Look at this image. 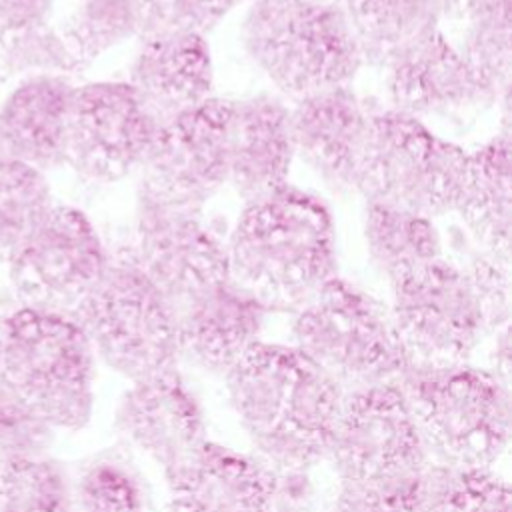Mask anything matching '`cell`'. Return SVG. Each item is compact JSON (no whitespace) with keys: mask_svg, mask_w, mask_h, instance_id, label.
Wrapping results in <instances>:
<instances>
[{"mask_svg":"<svg viewBox=\"0 0 512 512\" xmlns=\"http://www.w3.org/2000/svg\"><path fill=\"white\" fill-rule=\"evenodd\" d=\"M226 390L262 464L308 470L326 458L344 388L296 346L258 340L226 372Z\"/></svg>","mask_w":512,"mask_h":512,"instance_id":"cell-1","label":"cell"},{"mask_svg":"<svg viewBox=\"0 0 512 512\" xmlns=\"http://www.w3.org/2000/svg\"><path fill=\"white\" fill-rule=\"evenodd\" d=\"M230 278L268 308L302 306L336 272L328 206L284 184L244 202L226 244Z\"/></svg>","mask_w":512,"mask_h":512,"instance_id":"cell-2","label":"cell"},{"mask_svg":"<svg viewBox=\"0 0 512 512\" xmlns=\"http://www.w3.org/2000/svg\"><path fill=\"white\" fill-rule=\"evenodd\" d=\"M0 384L50 426L82 428L94 402V350L78 320L26 306L0 318Z\"/></svg>","mask_w":512,"mask_h":512,"instance_id":"cell-3","label":"cell"},{"mask_svg":"<svg viewBox=\"0 0 512 512\" xmlns=\"http://www.w3.org/2000/svg\"><path fill=\"white\" fill-rule=\"evenodd\" d=\"M242 44L272 84L294 100L352 84L364 64L344 16L322 0H252Z\"/></svg>","mask_w":512,"mask_h":512,"instance_id":"cell-4","label":"cell"},{"mask_svg":"<svg viewBox=\"0 0 512 512\" xmlns=\"http://www.w3.org/2000/svg\"><path fill=\"white\" fill-rule=\"evenodd\" d=\"M394 332L412 366L462 364L488 330L508 324L478 274L440 256L390 284Z\"/></svg>","mask_w":512,"mask_h":512,"instance_id":"cell-5","label":"cell"},{"mask_svg":"<svg viewBox=\"0 0 512 512\" xmlns=\"http://www.w3.org/2000/svg\"><path fill=\"white\" fill-rule=\"evenodd\" d=\"M402 390L426 452L446 468L488 470L508 446V386L492 372L452 366H412Z\"/></svg>","mask_w":512,"mask_h":512,"instance_id":"cell-6","label":"cell"},{"mask_svg":"<svg viewBox=\"0 0 512 512\" xmlns=\"http://www.w3.org/2000/svg\"><path fill=\"white\" fill-rule=\"evenodd\" d=\"M292 338L344 392L398 384L412 368L388 308L338 274L298 308Z\"/></svg>","mask_w":512,"mask_h":512,"instance_id":"cell-7","label":"cell"},{"mask_svg":"<svg viewBox=\"0 0 512 512\" xmlns=\"http://www.w3.org/2000/svg\"><path fill=\"white\" fill-rule=\"evenodd\" d=\"M466 166V150L420 118L386 108L368 118L356 190L366 202L434 218L454 212Z\"/></svg>","mask_w":512,"mask_h":512,"instance_id":"cell-8","label":"cell"},{"mask_svg":"<svg viewBox=\"0 0 512 512\" xmlns=\"http://www.w3.org/2000/svg\"><path fill=\"white\" fill-rule=\"evenodd\" d=\"M74 318L94 354L130 380L176 368V310L138 266L132 250L110 254L102 278Z\"/></svg>","mask_w":512,"mask_h":512,"instance_id":"cell-9","label":"cell"},{"mask_svg":"<svg viewBox=\"0 0 512 512\" xmlns=\"http://www.w3.org/2000/svg\"><path fill=\"white\" fill-rule=\"evenodd\" d=\"M108 260L88 216L74 206L54 204L6 264L22 306L74 316Z\"/></svg>","mask_w":512,"mask_h":512,"instance_id":"cell-10","label":"cell"},{"mask_svg":"<svg viewBox=\"0 0 512 512\" xmlns=\"http://www.w3.org/2000/svg\"><path fill=\"white\" fill-rule=\"evenodd\" d=\"M228 124L230 100L216 96L158 124L138 168V190L162 204L200 212L228 184Z\"/></svg>","mask_w":512,"mask_h":512,"instance_id":"cell-11","label":"cell"},{"mask_svg":"<svg viewBox=\"0 0 512 512\" xmlns=\"http://www.w3.org/2000/svg\"><path fill=\"white\" fill-rule=\"evenodd\" d=\"M340 480H366L426 468L414 412L394 382L344 392L328 454Z\"/></svg>","mask_w":512,"mask_h":512,"instance_id":"cell-12","label":"cell"},{"mask_svg":"<svg viewBox=\"0 0 512 512\" xmlns=\"http://www.w3.org/2000/svg\"><path fill=\"white\" fill-rule=\"evenodd\" d=\"M156 128L128 80L74 86L64 164L88 180H120L140 168Z\"/></svg>","mask_w":512,"mask_h":512,"instance_id":"cell-13","label":"cell"},{"mask_svg":"<svg viewBox=\"0 0 512 512\" xmlns=\"http://www.w3.org/2000/svg\"><path fill=\"white\" fill-rule=\"evenodd\" d=\"M130 250L174 310L230 278L226 246L204 226L200 212L162 204L142 190L136 198V244Z\"/></svg>","mask_w":512,"mask_h":512,"instance_id":"cell-14","label":"cell"},{"mask_svg":"<svg viewBox=\"0 0 512 512\" xmlns=\"http://www.w3.org/2000/svg\"><path fill=\"white\" fill-rule=\"evenodd\" d=\"M390 108L416 118L458 114L490 106L506 96L484 76L440 28L404 48L386 66Z\"/></svg>","mask_w":512,"mask_h":512,"instance_id":"cell-15","label":"cell"},{"mask_svg":"<svg viewBox=\"0 0 512 512\" xmlns=\"http://www.w3.org/2000/svg\"><path fill=\"white\" fill-rule=\"evenodd\" d=\"M114 424L126 444L160 466L164 476L206 442L204 410L176 368L132 380L118 402Z\"/></svg>","mask_w":512,"mask_h":512,"instance_id":"cell-16","label":"cell"},{"mask_svg":"<svg viewBox=\"0 0 512 512\" xmlns=\"http://www.w3.org/2000/svg\"><path fill=\"white\" fill-rule=\"evenodd\" d=\"M290 108L294 154L332 190H356L368 118L352 86H336L294 100Z\"/></svg>","mask_w":512,"mask_h":512,"instance_id":"cell-17","label":"cell"},{"mask_svg":"<svg viewBox=\"0 0 512 512\" xmlns=\"http://www.w3.org/2000/svg\"><path fill=\"white\" fill-rule=\"evenodd\" d=\"M140 40L128 84L156 124L212 98L214 70L204 34L168 30Z\"/></svg>","mask_w":512,"mask_h":512,"instance_id":"cell-18","label":"cell"},{"mask_svg":"<svg viewBox=\"0 0 512 512\" xmlns=\"http://www.w3.org/2000/svg\"><path fill=\"white\" fill-rule=\"evenodd\" d=\"M268 306L232 278L176 310L178 350L192 364L226 374L258 342Z\"/></svg>","mask_w":512,"mask_h":512,"instance_id":"cell-19","label":"cell"},{"mask_svg":"<svg viewBox=\"0 0 512 512\" xmlns=\"http://www.w3.org/2000/svg\"><path fill=\"white\" fill-rule=\"evenodd\" d=\"M294 158L290 106L282 98L230 100L228 184L244 202L288 184Z\"/></svg>","mask_w":512,"mask_h":512,"instance_id":"cell-20","label":"cell"},{"mask_svg":"<svg viewBox=\"0 0 512 512\" xmlns=\"http://www.w3.org/2000/svg\"><path fill=\"white\" fill-rule=\"evenodd\" d=\"M166 480L168 512H270L268 466L208 440Z\"/></svg>","mask_w":512,"mask_h":512,"instance_id":"cell-21","label":"cell"},{"mask_svg":"<svg viewBox=\"0 0 512 512\" xmlns=\"http://www.w3.org/2000/svg\"><path fill=\"white\" fill-rule=\"evenodd\" d=\"M72 92L62 74L24 76L0 104V156L42 172L64 164Z\"/></svg>","mask_w":512,"mask_h":512,"instance_id":"cell-22","label":"cell"},{"mask_svg":"<svg viewBox=\"0 0 512 512\" xmlns=\"http://www.w3.org/2000/svg\"><path fill=\"white\" fill-rule=\"evenodd\" d=\"M510 202V136L502 130L468 152L454 208L482 254L502 262H510Z\"/></svg>","mask_w":512,"mask_h":512,"instance_id":"cell-23","label":"cell"},{"mask_svg":"<svg viewBox=\"0 0 512 512\" xmlns=\"http://www.w3.org/2000/svg\"><path fill=\"white\" fill-rule=\"evenodd\" d=\"M362 60L386 68L412 42L438 28V0H332Z\"/></svg>","mask_w":512,"mask_h":512,"instance_id":"cell-24","label":"cell"},{"mask_svg":"<svg viewBox=\"0 0 512 512\" xmlns=\"http://www.w3.org/2000/svg\"><path fill=\"white\" fill-rule=\"evenodd\" d=\"M438 28L508 98L510 16L508 0H438Z\"/></svg>","mask_w":512,"mask_h":512,"instance_id":"cell-25","label":"cell"},{"mask_svg":"<svg viewBox=\"0 0 512 512\" xmlns=\"http://www.w3.org/2000/svg\"><path fill=\"white\" fill-rule=\"evenodd\" d=\"M362 232L372 266L390 284L442 256L434 220L410 210L366 202Z\"/></svg>","mask_w":512,"mask_h":512,"instance_id":"cell-26","label":"cell"},{"mask_svg":"<svg viewBox=\"0 0 512 512\" xmlns=\"http://www.w3.org/2000/svg\"><path fill=\"white\" fill-rule=\"evenodd\" d=\"M146 0H70L56 28L76 68L96 60L106 50L140 34Z\"/></svg>","mask_w":512,"mask_h":512,"instance_id":"cell-27","label":"cell"},{"mask_svg":"<svg viewBox=\"0 0 512 512\" xmlns=\"http://www.w3.org/2000/svg\"><path fill=\"white\" fill-rule=\"evenodd\" d=\"M54 206L42 170L0 156V262H8Z\"/></svg>","mask_w":512,"mask_h":512,"instance_id":"cell-28","label":"cell"},{"mask_svg":"<svg viewBox=\"0 0 512 512\" xmlns=\"http://www.w3.org/2000/svg\"><path fill=\"white\" fill-rule=\"evenodd\" d=\"M0 512H76L66 470L48 456L0 462Z\"/></svg>","mask_w":512,"mask_h":512,"instance_id":"cell-29","label":"cell"},{"mask_svg":"<svg viewBox=\"0 0 512 512\" xmlns=\"http://www.w3.org/2000/svg\"><path fill=\"white\" fill-rule=\"evenodd\" d=\"M76 512H146V492L136 470L122 458L100 456L72 482Z\"/></svg>","mask_w":512,"mask_h":512,"instance_id":"cell-30","label":"cell"},{"mask_svg":"<svg viewBox=\"0 0 512 512\" xmlns=\"http://www.w3.org/2000/svg\"><path fill=\"white\" fill-rule=\"evenodd\" d=\"M428 470L394 476L340 480L330 512H428Z\"/></svg>","mask_w":512,"mask_h":512,"instance_id":"cell-31","label":"cell"},{"mask_svg":"<svg viewBox=\"0 0 512 512\" xmlns=\"http://www.w3.org/2000/svg\"><path fill=\"white\" fill-rule=\"evenodd\" d=\"M428 512H510L508 484L488 470L440 468L428 472Z\"/></svg>","mask_w":512,"mask_h":512,"instance_id":"cell-32","label":"cell"},{"mask_svg":"<svg viewBox=\"0 0 512 512\" xmlns=\"http://www.w3.org/2000/svg\"><path fill=\"white\" fill-rule=\"evenodd\" d=\"M52 438L54 426L0 384V462L46 456Z\"/></svg>","mask_w":512,"mask_h":512,"instance_id":"cell-33","label":"cell"},{"mask_svg":"<svg viewBox=\"0 0 512 512\" xmlns=\"http://www.w3.org/2000/svg\"><path fill=\"white\" fill-rule=\"evenodd\" d=\"M0 72L4 76L16 74H58L56 70H76L56 30L46 24L30 32L12 36L0 42Z\"/></svg>","mask_w":512,"mask_h":512,"instance_id":"cell-34","label":"cell"},{"mask_svg":"<svg viewBox=\"0 0 512 512\" xmlns=\"http://www.w3.org/2000/svg\"><path fill=\"white\" fill-rule=\"evenodd\" d=\"M242 0H146L142 34L190 30L206 34Z\"/></svg>","mask_w":512,"mask_h":512,"instance_id":"cell-35","label":"cell"},{"mask_svg":"<svg viewBox=\"0 0 512 512\" xmlns=\"http://www.w3.org/2000/svg\"><path fill=\"white\" fill-rule=\"evenodd\" d=\"M270 472V512H316L318 492L308 470Z\"/></svg>","mask_w":512,"mask_h":512,"instance_id":"cell-36","label":"cell"},{"mask_svg":"<svg viewBox=\"0 0 512 512\" xmlns=\"http://www.w3.org/2000/svg\"><path fill=\"white\" fill-rule=\"evenodd\" d=\"M54 0H0V42L46 24Z\"/></svg>","mask_w":512,"mask_h":512,"instance_id":"cell-37","label":"cell"},{"mask_svg":"<svg viewBox=\"0 0 512 512\" xmlns=\"http://www.w3.org/2000/svg\"><path fill=\"white\" fill-rule=\"evenodd\" d=\"M490 362H492V374L508 386V370H510L508 324H504L496 330V340H494V348L490 354Z\"/></svg>","mask_w":512,"mask_h":512,"instance_id":"cell-38","label":"cell"}]
</instances>
